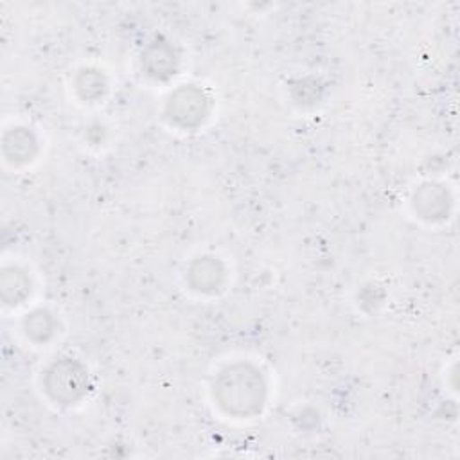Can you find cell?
<instances>
[{"label":"cell","mask_w":460,"mask_h":460,"mask_svg":"<svg viewBox=\"0 0 460 460\" xmlns=\"http://www.w3.org/2000/svg\"><path fill=\"white\" fill-rule=\"evenodd\" d=\"M144 63L151 75H155V78H166V75H170L171 70L175 68V56L168 45L157 42L147 49L144 56Z\"/></svg>","instance_id":"cell-5"},{"label":"cell","mask_w":460,"mask_h":460,"mask_svg":"<svg viewBox=\"0 0 460 460\" xmlns=\"http://www.w3.org/2000/svg\"><path fill=\"white\" fill-rule=\"evenodd\" d=\"M221 279H223V270H221L219 263L212 261L209 258L198 261L191 268V281L196 289H202V291L216 289L219 286Z\"/></svg>","instance_id":"cell-6"},{"label":"cell","mask_w":460,"mask_h":460,"mask_svg":"<svg viewBox=\"0 0 460 460\" xmlns=\"http://www.w3.org/2000/svg\"><path fill=\"white\" fill-rule=\"evenodd\" d=\"M207 101L203 94L194 87H184L175 96H171L168 105V114L171 121L182 126H194L205 117Z\"/></svg>","instance_id":"cell-3"},{"label":"cell","mask_w":460,"mask_h":460,"mask_svg":"<svg viewBox=\"0 0 460 460\" xmlns=\"http://www.w3.org/2000/svg\"><path fill=\"white\" fill-rule=\"evenodd\" d=\"M87 370L72 360L58 361L47 372V391L56 401L74 403L87 393Z\"/></svg>","instance_id":"cell-2"},{"label":"cell","mask_w":460,"mask_h":460,"mask_svg":"<svg viewBox=\"0 0 460 460\" xmlns=\"http://www.w3.org/2000/svg\"><path fill=\"white\" fill-rule=\"evenodd\" d=\"M28 326V335L35 337L36 338V333H40V340L45 338L47 335H51V321H49V315L47 313H33L31 319L26 322Z\"/></svg>","instance_id":"cell-7"},{"label":"cell","mask_w":460,"mask_h":460,"mask_svg":"<svg viewBox=\"0 0 460 460\" xmlns=\"http://www.w3.org/2000/svg\"><path fill=\"white\" fill-rule=\"evenodd\" d=\"M216 396L228 414H256L261 410L265 401L261 374L249 365L230 367L221 372L216 383Z\"/></svg>","instance_id":"cell-1"},{"label":"cell","mask_w":460,"mask_h":460,"mask_svg":"<svg viewBox=\"0 0 460 460\" xmlns=\"http://www.w3.org/2000/svg\"><path fill=\"white\" fill-rule=\"evenodd\" d=\"M414 205H416V210L423 214V218L437 219L448 214L449 196H448V191H444L440 186L428 184L419 189V193L416 194Z\"/></svg>","instance_id":"cell-4"}]
</instances>
